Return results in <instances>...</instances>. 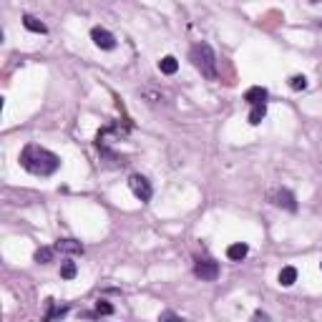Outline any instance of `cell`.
Returning <instances> with one entry per match:
<instances>
[{"label":"cell","instance_id":"9c48e42d","mask_svg":"<svg viewBox=\"0 0 322 322\" xmlns=\"http://www.w3.org/2000/svg\"><path fill=\"white\" fill-rule=\"evenodd\" d=\"M159 71H161L164 76H174V73L179 71V60H176L174 55H164V58L159 60Z\"/></svg>","mask_w":322,"mask_h":322},{"label":"cell","instance_id":"ac0fdd59","mask_svg":"<svg viewBox=\"0 0 322 322\" xmlns=\"http://www.w3.org/2000/svg\"><path fill=\"white\" fill-rule=\"evenodd\" d=\"M141 96H144V98H149L151 103H159V101L164 103V93H156V91H149V88H144V91H141Z\"/></svg>","mask_w":322,"mask_h":322},{"label":"cell","instance_id":"ba28073f","mask_svg":"<svg viewBox=\"0 0 322 322\" xmlns=\"http://www.w3.org/2000/svg\"><path fill=\"white\" fill-rule=\"evenodd\" d=\"M55 249L58 252H66V254H83V244L76 242V239H58Z\"/></svg>","mask_w":322,"mask_h":322},{"label":"cell","instance_id":"d6986e66","mask_svg":"<svg viewBox=\"0 0 322 322\" xmlns=\"http://www.w3.org/2000/svg\"><path fill=\"white\" fill-rule=\"evenodd\" d=\"M159 320H179V315H176V312H161Z\"/></svg>","mask_w":322,"mask_h":322},{"label":"cell","instance_id":"7a4b0ae2","mask_svg":"<svg viewBox=\"0 0 322 322\" xmlns=\"http://www.w3.org/2000/svg\"><path fill=\"white\" fill-rule=\"evenodd\" d=\"M189 60L194 63V68H197L204 78L217 81V55H214V48H212L209 43H197V45H191Z\"/></svg>","mask_w":322,"mask_h":322},{"label":"cell","instance_id":"5b68a950","mask_svg":"<svg viewBox=\"0 0 322 322\" xmlns=\"http://www.w3.org/2000/svg\"><path fill=\"white\" fill-rule=\"evenodd\" d=\"M194 275H197L199 280H204V282H214V280L219 277V265H217V262H212V260L197 262V267H194Z\"/></svg>","mask_w":322,"mask_h":322},{"label":"cell","instance_id":"8fae6325","mask_svg":"<svg viewBox=\"0 0 322 322\" xmlns=\"http://www.w3.org/2000/svg\"><path fill=\"white\" fill-rule=\"evenodd\" d=\"M280 285L282 287H292L295 282H297V270L295 267H282V272H280Z\"/></svg>","mask_w":322,"mask_h":322},{"label":"cell","instance_id":"2e32d148","mask_svg":"<svg viewBox=\"0 0 322 322\" xmlns=\"http://www.w3.org/2000/svg\"><path fill=\"white\" fill-rule=\"evenodd\" d=\"M290 88L292 91H305L307 88V78L305 76H292L290 78Z\"/></svg>","mask_w":322,"mask_h":322},{"label":"cell","instance_id":"e0dca14e","mask_svg":"<svg viewBox=\"0 0 322 322\" xmlns=\"http://www.w3.org/2000/svg\"><path fill=\"white\" fill-rule=\"evenodd\" d=\"M96 315H113V305H108L106 300L96 302Z\"/></svg>","mask_w":322,"mask_h":322},{"label":"cell","instance_id":"5bb4252c","mask_svg":"<svg viewBox=\"0 0 322 322\" xmlns=\"http://www.w3.org/2000/svg\"><path fill=\"white\" fill-rule=\"evenodd\" d=\"M53 257H55V249H53V247H40V249H35V262H38V265H50Z\"/></svg>","mask_w":322,"mask_h":322},{"label":"cell","instance_id":"44dd1931","mask_svg":"<svg viewBox=\"0 0 322 322\" xmlns=\"http://www.w3.org/2000/svg\"><path fill=\"white\" fill-rule=\"evenodd\" d=\"M310 3H322V0H310Z\"/></svg>","mask_w":322,"mask_h":322},{"label":"cell","instance_id":"6da1fadb","mask_svg":"<svg viewBox=\"0 0 322 322\" xmlns=\"http://www.w3.org/2000/svg\"><path fill=\"white\" fill-rule=\"evenodd\" d=\"M20 166H23L25 171L35 174V176H50V174L58 171L60 159H58L53 151H48V149H43V146H38V144H28V146L20 151Z\"/></svg>","mask_w":322,"mask_h":322},{"label":"cell","instance_id":"52a82bcc","mask_svg":"<svg viewBox=\"0 0 322 322\" xmlns=\"http://www.w3.org/2000/svg\"><path fill=\"white\" fill-rule=\"evenodd\" d=\"M244 101L247 103H265L267 101V88H262V86H252V88H247V93H244Z\"/></svg>","mask_w":322,"mask_h":322},{"label":"cell","instance_id":"8992f818","mask_svg":"<svg viewBox=\"0 0 322 322\" xmlns=\"http://www.w3.org/2000/svg\"><path fill=\"white\" fill-rule=\"evenodd\" d=\"M91 38H93V43H96L98 48H103V50H113V48H116V38H113L106 28H93V30H91Z\"/></svg>","mask_w":322,"mask_h":322},{"label":"cell","instance_id":"3957f363","mask_svg":"<svg viewBox=\"0 0 322 322\" xmlns=\"http://www.w3.org/2000/svg\"><path fill=\"white\" fill-rule=\"evenodd\" d=\"M128 189L134 191V197L136 199H141L144 204L151 199V194H154V189H151V184H149V179L146 176H141V174H134V176H128Z\"/></svg>","mask_w":322,"mask_h":322},{"label":"cell","instance_id":"7c38bea8","mask_svg":"<svg viewBox=\"0 0 322 322\" xmlns=\"http://www.w3.org/2000/svg\"><path fill=\"white\" fill-rule=\"evenodd\" d=\"M23 25H25L30 33H40V35H43V33H48V28H45L38 18H33V15H23Z\"/></svg>","mask_w":322,"mask_h":322},{"label":"cell","instance_id":"9a60e30c","mask_svg":"<svg viewBox=\"0 0 322 322\" xmlns=\"http://www.w3.org/2000/svg\"><path fill=\"white\" fill-rule=\"evenodd\" d=\"M76 272H78V270H76L73 262H63V265H60V277H63V280H73Z\"/></svg>","mask_w":322,"mask_h":322},{"label":"cell","instance_id":"30bf717a","mask_svg":"<svg viewBox=\"0 0 322 322\" xmlns=\"http://www.w3.org/2000/svg\"><path fill=\"white\" fill-rule=\"evenodd\" d=\"M247 254H249V247L242 244V242H239V244H232V247L227 249V257H229L232 262H242Z\"/></svg>","mask_w":322,"mask_h":322},{"label":"cell","instance_id":"277c9868","mask_svg":"<svg viewBox=\"0 0 322 322\" xmlns=\"http://www.w3.org/2000/svg\"><path fill=\"white\" fill-rule=\"evenodd\" d=\"M270 202L275 207H282L287 212H297V202H295V194L287 191V189H272L270 191Z\"/></svg>","mask_w":322,"mask_h":322},{"label":"cell","instance_id":"7402d4cb","mask_svg":"<svg viewBox=\"0 0 322 322\" xmlns=\"http://www.w3.org/2000/svg\"><path fill=\"white\" fill-rule=\"evenodd\" d=\"M320 267H322V262H320Z\"/></svg>","mask_w":322,"mask_h":322},{"label":"cell","instance_id":"4fadbf2b","mask_svg":"<svg viewBox=\"0 0 322 322\" xmlns=\"http://www.w3.org/2000/svg\"><path fill=\"white\" fill-rule=\"evenodd\" d=\"M265 116H267V106H265V103H254L252 111H249V123H252V126H260Z\"/></svg>","mask_w":322,"mask_h":322},{"label":"cell","instance_id":"ffe728a7","mask_svg":"<svg viewBox=\"0 0 322 322\" xmlns=\"http://www.w3.org/2000/svg\"><path fill=\"white\" fill-rule=\"evenodd\" d=\"M254 317H257V320H267V317H270V315H267V312H262V310H260V312H254Z\"/></svg>","mask_w":322,"mask_h":322}]
</instances>
